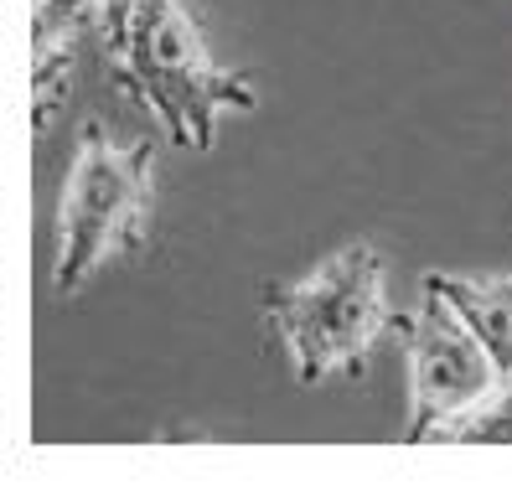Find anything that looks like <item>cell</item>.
<instances>
[{
  "instance_id": "cell-3",
  "label": "cell",
  "mask_w": 512,
  "mask_h": 491,
  "mask_svg": "<svg viewBox=\"0 0 512 491\" xmlns=\"http://www.w3.org/2000/svg\"><path fill=\"white\" fill-rule=\"evenodd\" d=\"M145 156L119 150L94 125L78 145V161L63 192V218H57V285H73L104 254L125 249L130 228L145 218Z\"/></svg>"
},
{
  "instance_id": "cell-1",
  "label": "cell",
  "mask_w": 512,
  "mask_h": 491,
  "mask_svg": "<svg viewBox=\"0 0 512 491\" xmlns=\"http://www.w3.org/2000/svg\"><path fill=\"white\" fill-rule=\"evenodd\" d=\"M388 321H394V311H388V295H383V264L373 249L352 243V249L331 254L290 290L285 347L300 367V378L316 383L326 373L352 367L383 336Z\"/></svg>"
},
{
  "instance_id": "cell-2",
  "label": "cell",
  "mask_w": 512,
  "mask_h": 491,
  "mask_svg": "<svg viewBox=\"0 0 512 491\" xmlns=\"http://www.w3.org/2000/svg\"><path fill=\"white\" fill-rule=\"evenodd\" d=\"M409 336V440H445L487 393L502 383L497 362L476 342V331L456 316L440 290L425 285L419 311L404 321Z\"/></svg>"
},
{
  "instance_id": "cell-5",
  "label": "cell",
  "mask_w": 512,
  "mask_h": 491,
  "mask_svg": "<svg viewBox=\"0 0 512 491\" xmlns=\"http://www.w3.org/2000/svg\"><path fill=\"white\" fill-rule=\"evenodd\" d=\"M145 52H150V68H161V73H202V42L192 32V21L166 6L150 16V32H145Z\"/></svg>"
},
{
  "instance_id": "cell-4",
  "label": "cell",
  "mask_w": 512,
  "mask_h": 491,
  "mask_svg": "<svg viewBox=\"0 0 512 491\" xmlns=\"http://www.w3.org/2000/svg\"><path fill=\"white\" fill-rule=\"evenodd\" d=\"M430 290H440L456 316L476 331V342L487 347V357L497 362V373H512V269L507 274H430Z\"/></svg>"
},
{
  "instance_id": "cell-6",
  "label": "cell",
  "mask_w": 512,
  "mask_h": 491,
  "mask_svg": "<svg viewBox=\"0 0 512 491\" xmlns=\"http://www.w3.org/2000/svg\"><path fill=\"white\" fill-rule=\"evenodd\" d=\"M445 440H466V445H512V373L487 393V404H476Z\"/></svg>"
}]
</instances>
